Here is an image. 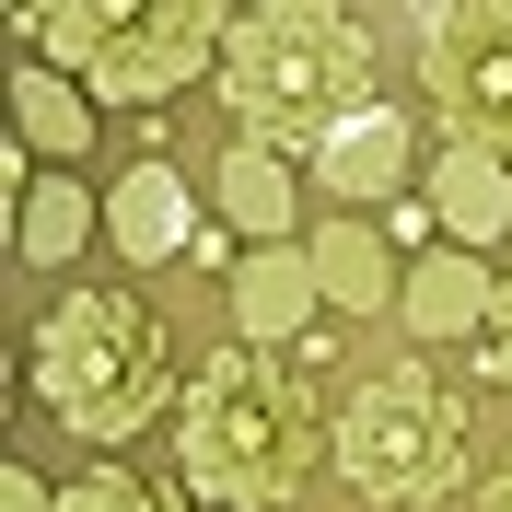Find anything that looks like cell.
I'll return each mask as SVG.
<instances>
[{"instance_id":"cell-1","label":"cell","mask_w":512,"mask_h":512,"mask_svg":"<svg viewBox=\"0 0 512 512\" xmlns=\"http://www.w3.org/2000/svg\"><path fill=\"white\" fill-rule=\"evenodd\" d=\"M222 94L256 152H326L373 105V35L350 12H315V0H268V12L233 24Z\"/></svg>"},{"instance_id":"cell-2","label":"cell","mask_w":512,"mask_h":512,"mask_svg":"<svg viewBox=\"0 0 512 512\" xmlns=\"http://www.w3.org/2000/svg\"><path fill=\"white\" fill-rule=\"evenodd\" d=\"M315 443H326L315 396L268 350H222L198 373V396H187V478L222 489L233 512H280L291 489L315 478Z\"/></svg>"},{"instance_id":"cell-3","label":"cell","mask_w":512,"mask_h":512,"mask_svg":"<svg viewBox=\"0 0 512 512\" xmlns=\"http://www.w3.org/2000/svg\"><path fill=\"white\" fill-rule=\"evenodd\" d=\"M35 384H47V419L82 431V443H128L140 419L163 408V326L117 291H70L47 338H35Z\"/></svg>"},{"instance_id":"cell-4","label":"cell","mask_w":512,"mask_h":512,"mask_svg":"<svg viewBox=\"0 0 512 512\" xmlns=\"http://www.w3.org/2000/svg\"><path fill=\"white\" fill-rule=\"evenodd\" d=\"M454 466H466V408H454L431 373H373L338 419V478L384 512H419L443 501Z\"/></svg>"},{"instance_id":"cell-5","label":"cell","mask_w":512,"mask_h":512,"mask_svg":"<svg viewBox=\"0 0 512 512\" xmlns=\"http://www.w3.org/2000/svg\"><path fill=\"white\" fill-rule=\"evenodd\" d=\"M419 82L466 152H512V0H443L419 12Z\"/></svg>"},{"instance_id":"cell-6","label":"cell","mask_w":512,"mask_h":512,"mask_svg":"<svg viewBox=\"0 0 512 512\" xmlns=\"http://www.w3.org/2000/svg\"><path fill=\"white\" fill-rule=\"evenodd\" d=\"M210 35H222V12H210V0H163V12H128V35L94 59V94H105V105H152V94H175V82L210 59Z\"/></svg>"},{"instance_id":"cell-7","label":"cell","mask_w":512,"mask_h":512,"mask_svg":"<svg viewBox=\"0 0 512 512\" xmlns=\"http://www.w3.org/2000/svg\"><path fill=\"white\" fill-rule=\"evenodd\" d=\"M489 303H501V280H489L466 245H443V256H419L408 280H396V315L419 326V338H478L489 326Z\"/></svg>"},{"instance_id":"cell-8","label":"cell","mask_w":512,"mask_h":512,"mask_svg":"<svg viewBox=\"0 0 512 512\" xmlns=\"http://www.w3.org/2000/svg\"><path fill=\"white\" fill-rule=\"evenodd\" d=\"M303 315H315V256H303V245H256L245 280H233V326H245L256 350H280Z\"/></svg>"},{"instance_id":"cell-9","label":"cell","mask_w":512,"mask_h":512,"mask_svg":"<svg viewBox=\"0 0 512 512\" xmlns=\"http://www.w3.org/2000/svg\"><path fill=\"white\" fill-rule=\"evenodd\" d=\"M315 175L338 198H396V187H408V117H396V105H361V117L315 152Z\"/></svg>"},{"instance_id":"cell-10","label":"cell","mask_w":512,"mask_h":512,"mask_svg":"<svg viewBox=\"0 0 512 512\" xmlns=\"http://www.w3.org/2000/svg\"><path fill=\"white\" fill-rule=\"evenodd\" d=\"M431 210H443L466 245H512V163H501V152H466V140H454V152L431 163Z\"/></svg>"},{"instance_id":"cell-11","label":"cell","mask_w":512,"mask_h":512,"mask_svg":"<svg viewBox=\"0 0 512 512\" xmlns=\"http://www.w3.org/2000/svg\"><path fill=\"white\" fill-rule=\"evenodd\" d=\"M105 233H117L128 256H175V245H198V233H187V187H175V163H128L117 198H105Z\"/></svg>"},{"instance_id":"cell-12","label":"cell","mask_w":512,"mask_h":512,"mask_svg":"<svg viewBox=\"0 0 512 512\" xmlns=\"http://www.w3.org/2000/svg\"><path fill=\"white\" fill-rule=\"evenodd\" d=\"M303 256H315V291H326V303H361V315L384 303V315H396V268H384V245L361 222H326Z\"/></svg>"},{"instance_id":"cell-13","label":"cell","mask_w":512,"mask_h":512,"mask_svg":"<svg viewBox=\"0 0 512 512\" xmlns=\"http://www.w3.org/2000/svg\"><path fill=\"white\" fill-rule=\"evenodd\" d=\"M222 210H233V233L280 245V233H291V175H280V152L233 140V152H222Z\"/></svg>"},{"instance_id":"cell-14","label":"cell","mask_w":512,"mask_h":512,"mask_svg":"<svg viewBox=\"0 0 512 512\" xmlns=\"http://www.w3.org/2000/svg\"><path fill=\"white\" fill-rule=\"evenodd\" d=\"M82 233H94V198L70 187V175H47V187L24 198V222H12V245H24L35 268H47V256H70V245H82Z\"/></svg>"},{"instance_id":"cell-15","label":"cell","mask_w":512,"mask_h":512,"mask_svg":"<svg viewBox=\"0 0 512 512\" xmlns=\"http://www.w3.org/2000/svg\"><path fill=\"white\" fill-rule=\"evenodd\" d=\"M12 117H24L35 152H82V140H94L82 94H70V82H47V70H24V82H12Z\"/></svg>"},{"instance_id":"cell-16","label":"cell","mask_w":512,"mask_h":512,"mask_svg":"<svg viewBox=\"0 0 512 512\" xmlns=\"http://www.w3.org/2000/svg\"><path fill=\"white\" fill-rule=\"evenodd\" d=\"M24 24L47 35V59H105V47L128 35V12L117 0H59V12H24Z\"/></svg>"},{"instance_id":"cell-17","label":"cell","mask_w":512,"mask_h":512,"mask_svg":"<svg viewBox=\"0 0 512 512\" xmlns=\"http://www.w3.org/2000/svg\"><path fill=\"white\" fill-rule=\"evenodd\" d=\"M59 512H175V489L128 478V466H94V478H70V489H59Z\"/></svg>"},{"instance_id":"cell-18","label":"cell","mask_w":512,"mask_h":512,"mask_svg":"<svg viewBox=\"0 0 512 512\" xmlns=\"http://www.w3.org/2000/svg\"><path fill=\"white\" fill-rule=\"evenodd\" d=\"M0 512H47V478H35V466H12V478H0Z\"/></svg>"},{"instance_id":"cell-19","label":"cell","mask_w":512,"mask_h":512,"mask_svg":"<svg viewBox=\"0 0 512 512\" xmlns=\"http://www.w3.org/2000/svg\"><path fill=\"white\" fill-rule=\"evenodd\" d=\"M478 512H512V454H501V478H489V501Z\"/></svg>"},{"instance_id":"cell-20","label":"cell","mask_w":512,"mask_h":512,"mask_svg":"<svg viewBox=\"0 0 512 512\" xmlns=\"http://www.w3.org/2000/svg\"><path fill=\"white\" fill-rule=\"evenodd\" d=\"M501 303H512V280H501Z\"/></svg>"}]
</instances>
